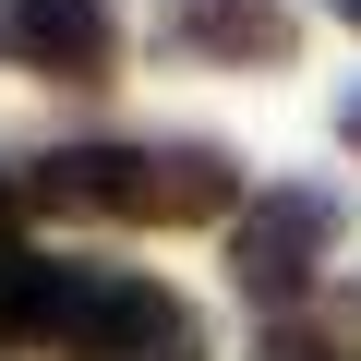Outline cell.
<instances>
[{
	"instance_id": "6da1fadb",
	"label": "cell",
	"mask_w": 361,
	"mask_h": 361,
	"mask_svg": "<svg viewBox=\"0 0 361 361\" xmlns=\"http://www.w3.org/2000/svg\"><path fill=\"white\" fill-rule=\"evenodd\" d=\"M37 205L61 217H121V229H205V217H241V157L229 145H61L37 169Z\"/></svg>"
},
{
	"instance_id": "7a4b0ae2",
	"label": "cell",
	"mask_w": 361,
	"mask_h": 361,
	"mask_svg": "<svg viewBox=\"0 0 361 361\" xmlns=\"http://www.w3.org/2000/svg\"><path fill=\"white\" fill-rule=\"evenodd\" d=\"M349 241V205L325 193V180H265V193L229 217V277L241 301H301Z\"/></svg>"
},
{
	"instance_id": "3957f363",
	"label": "cell",
	"mask_w": 361,
	"mask_h": 361,
	"mask_svg": "<svg viewBox=\"0 0 361 361\" xmlns=\"http://www.w3.org/2000/svg\"><path fill=\"white\" fill-rule=\"evenodd\" d=\"M61 361H193V301L145 265H73V313L49 337Z\"/></svg>"
},
{
	"instance_id": "277c9868",
	"label": "cell",
	"mask_w": 361,
	"mask_h": 361,
	"mask_svg": "<svg viewBox=\"0 0 361 361\" xmlns=\"http://www.w3.org/2000/svg\"><path fill=\"white\" fill-rule=\"evenodd\" d=\"M0 61L49 85H109L121 25H109V0H0Z\"/></svg>"
},
{
	"instance_id": "5b68a950",
	"label": "cell",
	"mask_w": 361,
	"mask_h": 361,
	"mask_svg": "<svg viewBox=\"0 0 361 361\" xmlns=\"http://www.w3.org/2000/svg\"><path fill=\"white\" fill-rule=\"evenodd\" d=\"M180 37H193L205 61H289L301 49L289 0H180Z\"/></svg>"
},
{
	"instance_id": "8992f818",
	"label": "cell",
	"mask_w": 361,
	"mask_h": 361,
	"mask_svg": "<svg viewBox=\"0 0 361 361\" xmlns=\"http://www.w3.org/2000/svg\"><path fill=\"white\" fill-rule=\"evenodd\" d=\"M13 229H25V180L0 169V253H13Z\"/></svg>"
},
{
	"instance_id": "52a82bcc",
	"label": "cell",
	"mask_w": 361,
	"mask_h": 361,
	"mask_svg": "<svg viewBox=\"0 0 361 361\" xmlns=\"http://www.w3.org/2000/svg\"><path fill=\"white\" fill-rule=\"evenodd\" d=\"M337 25H361V0H337Z\"/></svg>"
},
{
	"instance_id": "ba28073f",
	"label": "cell",
	"mask_w": 361,
	"mask_h": 361,
	"mask_svg": "<svg viewBox=\"0 0 361 361\" xmlns=\"http://www.w3.org/2000/svg\"><path fill=\"white\" fill-rule=\"evenodd\" d=\"M349 145H361V97H349Z\"/></svg>"
},
{
	"instance_id": "9c48e42d",
	"label": "cell",
	"mask_w": 361,
	"mask_h": 361,
	"mask_svg": "<svg viewBox=\"0 0 361 361\" xmlns=\"http://www.w3.org/2000/svg\"><path fill=\"white\" fill-rule=\"evenodd\" d=\"M277 361H289V349H277Z\"/></svg>"
}]
</instances>
